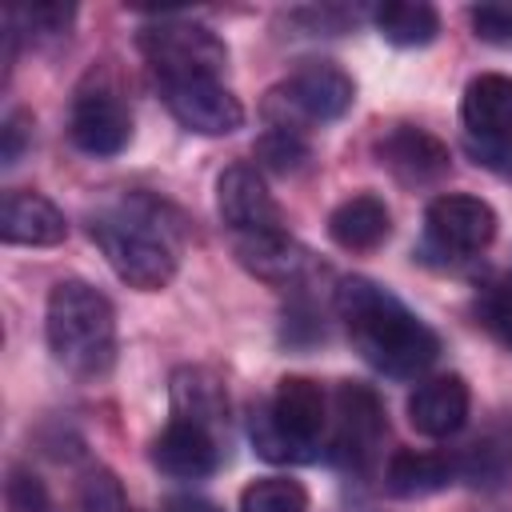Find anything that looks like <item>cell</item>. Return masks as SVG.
I'll return each mask as SVG.
<instances>
[{
	"mask_svg": "<svg viewBox=\"0 0 512 512\" xmlns=\"http://www.w3.org/2000/svg\"><path fill=\"white\" fill-rule=\"evenodd\" d=\"M356 100V84L344 68L332 60H304L280 88L268 92V120L272 128H292L304 132L308 124H328L340 120Z\"/></svg>",
	"mask_w": 512,
	"mask_h": 512,
	"instance_id": "4",
	"label": "cell"
},
{
	"mask_svg": "<svg viewBox=\"0 0 512 512\" xmlns=\"http://www.w3.org/2000/svg\"><path fill=\"white\" fill-rule=\"evenodd\" d=\"M468 384L464 376H432L424 384H416V392L408 396V424L420 436H452L460 432V424L468 420Z\"/></svg>",
	"mask_w": 512,
	"mask_h": 512,
	"instance_id": "15",
	"label": "cell"
},
{
	"mask_svg": "<svg viewBox=\"0 0 512 512\" xmlns=\"http://www.w3.org/2000/svg\"><path fill=\"white\" fill-rule=\"evenodd\" d=\"M12 20H24V28L32 36H56L68 28L72 20V8L68 4H36V8H20V12H8Z\"/></svg>",
	"mask_w": 512,
	"mask_h": 512,
	"instance_id": "29",
	"label": "cell"
},
{
	"mask_svg": "<svg viewBox=\"0 0 512 512\" xmlns=\"http://www.w3.org/2000/svg\"><path fill=\"white\" fill-rule=\"evenodd\" d=\"M452 476H456V464H452L448 456H440V452L400 448V452H392V460H388V476H384V480H388V492H392V496L412 500V496H428V492L448 488Z\"/></svg>",
	"mask_w": 512,
	"mask_h": 512,
	"instance_id": "20",
	"label": "cell"
},
{
	"mask_svg": "<svg viewBox=\"0 0 512 512\" xmlns=\"http://www.w3.org/2000/svg\"><path fill=\"white\" fill-rule=\"evenodd\" d=\"M468 152L476 156V164H488L496 172H512V136H504V140H468Z\"/></svg>",
	"mask_w": 512,
	"mask_h": 512,
	"instance_id": "31",
	"label": "cell"
},
{
	"mask_svg": "<svg viewBox=\"0 0 512 512\" xmlns=\"http://www.w3.org/2000/svg\"><path fill=\"white\" fill-rule=\"evenodd\" d=\"M376 32L396 48H424L440 32V16L424 0H388L372 12Z\"/></svg>",
	"mask_w": 512,
	"mask_h": 512,
	"instance_id": "21",
	"label": "cell"
},
{
	"mask_svg": "<svg viewBox=\"0 0 512 512\" xmlns=\"http://www.w3.org/2000/svg\"><path fill=\"white\" fill-rule=\"evenodd\" d=\"M160 96L168 112L200 136H232L244 124V104L216 80V76H184L160 80Z\"/></svg>",
	"mask_w": 512,
	"mask_h": 512,
	"instance_id": "7",
	"label": "cell"
},
{
	"mask_svg": "<svg viewBox=\"0 0 512 512\" xmlns=\"http://www.w3.org/2000/svg\"><path fill=\"white\" fill-rule=\"evenodd\" d=\"M172 512H220V508L208 500H196V496H180V500H172Z\"/></svg>",
	"mask_w": 512,
	"mask_h": 512,
	"instance_id": "32",
	"label": "cell"
},
{
	"mask_svg": "<svg viewBox=\"0 0 512 512\" xmlns=\"http://www.w3.org/2000/svg\"><path fill=\"white\" fill-rule=\"evenodd\" d=\"M8 508L12 512H48L52 500H48L40 476H32L28 468H12V476H8Z\"/></svg>",
	"mask_w": 512,
	"mask_h": 512,
	"instance_id": "27",
	"label": "cell"
},
{
	"mask_svg": "<svg viewBox=\"0 0 512 512\" xmlns=\"http://www.w3.org/2000/svg\"><path fill=\"white\" fill-rule=\"evenodd\" d=\"M476 316H480V324H484L500 344L512 348V272H508V276H496L492 284L480 288V296H476Z\"/></svg>",
	"mask_w": 512,
	"mask_h": 512,
	"instance_id": "24",
	"label": "cell"
},
{
	"mask_svg": "<svg viewBox=\"0 0 512 512\" xmlns=\"http://www.w3.org/2000/svg\"><path fill=\"white\" fill-rule=\"evenodd\" d=\"M472 28L480 40L512 48V4H480L472 8Z\"/></svg>",
	"mask_w": 512,
	"mask_h": 512,
	"instance_id": "28",
	"label": "cell"
},
{
	"mask_svg": "<svg viewBox=\"0 0 512 512\" xmlns=\"http://www.w3.org/2000/svg\"><path fill=\"white\" fill-rule=\"evenodd\" d=\"M4 148H0V160H4V168H12L20 156H24V148H28V140H32V116L24 112V108H16V112H8V120H4Z\"/></svg>",
	"mask_w": 512,
	"mask_h": 512,
	"instance_id": "30",
	"label": "cell"
},
{
	"mask_svg": "<svg viewBox=\"0 0 512 512\" xmlns=\"http://www.w3.org/2000/svg\"><path fill=\"white\" fill-rule=\"evenodd\" d=\"M168 396H172V420H188L216 432L228 416L224 380L204 364H180L168 380Z\"/></svg>",
	"mask_w": 512,
	"mask_h": 512,
	"instance_id": "17",
	"label": "cell"
},
{
	"mask_svg": "<svg viewBox=\"0 0 512 512\" xmlns=\"http://www.w3.org/2000/svg\"><path fill=\"white\" fill-rule=\"evenodd\" d=\"M48 348L80 380H100L116 364V312L104 292L84 280H60L48 292Z\"/></svg>",
	"mask_w": 512,
	"mask_h": 512,
	"instance_id": "3",
	"label": "cell"
},
{
	"mask_svg": "<svg viewBox=\"0 0 512 512\" xmlns=\"http://www.w3.org/2000/svg\"><path fill=\"white\" fill-rule=\"evenodd\" d=\"M460 120L468 140H504L512 136V76L484 72L468 80L460 100Z\"/></svg>",
	"mask_w": 512,
	"mask_h": 512,
	"instance_id": "18",
	"label": "cell"
},
{
	"mask_svg": "<svg viewBox=\"0 0 512 512\" xmlns=\"http://www.w3.org/2000/svg\"><path fill=\"white\" fill-rule=\"evenodd\" d=\"M336 452L352 464H368L384 436V408L372 388L340 384L336 388Z\"/></svg>",
	"mask_w": 512,
	"mask_h": 512,
	"instance_id": "12",
	"label": "cell"
},
{
	"mask_svg": "<svg viewBox=\"0 0 512 512\" xmlns=\"http://www.w3.org/2000/svg\"><path fill=\"white\" fill-rule=\"evenodd\" d=\"M240 512H308V492L288 476H260L240 492Z\"/></svg>",
	"mask_w": 512,
	"mask_h": 512,
	"instance_id": "22",
	"label": "cell"
},
{
	"mask_svg": "<svg viewBox=\"0 0 512 512\" xmlns=\"http://www.w3.org/2000/svg\"><path fill=\"white\" fill-rule=\"evenodd\" d=\"M144 60L152 64L156 80H184V76H220V68L228 64V48L224 40L196 24V20H152L140 28L136 36Z\"/></svg>",
	"mask_w": 512,
	"mask_h": 512,
	"instance_id": "5",
	"label": "cell"
},
{
	"mask_svg": "<svg viewBox=\"0 0 512 512\" xmlns=\"http://www.w3.org/2000/svg\"><path fill=\"white\" fill-rule=\"evenodd\" d=\"M308 140L304 132H292V128H268L260 140H256V160L280 176H292L308 164Z\"/></svg>",
	"mask_w": 512,
	"mask_h": 512,
	"instance_id": "23",
	"label": "cell"
},
{
	"mask_svg": "<svg viewBox=\"0 0 512 512\" xmlns=\"http://www.w3.org/2000/svg\"><path fill=\"white\" fill-rule=\"evenodd\" d=\"M160 204L132 196L120 208L92 220V240L108 268L140 292H160L176 276V232L160 220Z\"/></svg>",
	"mask_w": 512,
	"mask_h": 512,
	"instance_id": "2",
	"label": "cell"
},
{
	"mask_svg": "<svg viewBox=\"0 0 512 512\" xmlns=\"http://www.w3.org/2000/svg\"><path fill=\"white\" fill-rule=\"evenodd\" d=\"M336 312L348 328L352 348L384 376L412 380L440 356V336L408 312L392 292L364 276H348L336 288Z\"/></svg>",
	"mask_w": 512,
	"mask_h": 512,
	"instance_id": "1",
	"label": "cell"
},
{
	"mask_svg": "<svg viewBox=\"0 0 512 512\" xmlns=\"http://www.w3.org/2000/svg\"><path fill=\"white\" fill-rule=\"evenodd\" d=\"M68 136L88 156H116L132 140V112L124 104V92L108 76H88L72 96Z\"/></svg>",
	"mask_w": 512,
	"mask_h": 512,
	"instance_id": "6",
	"label": "cell"
},
{
	"mask_svg": "<svg viewBox=\"0 0 512 512\" xmlns=\"http://www.w3.org/2000/svg\"><path fill=\"white\" fill-rule=\"evenodd\" d=\"M152 460H156L160 472H168L176 480H200V476H212L216 472L220 444H216V432L212 428H200V424H188V420H172L156 436Z\"/></svg>",
	"mask_w": 512,
	"mask_h": 512,
	"instance_id": "14",
	"label": "cell"
},
{
	"mask_svg": "<svg viewBox=\"0 0 512 512\" xmlns=\"http://www.w3.org/2000/svg\"><path fill=\"white\" fill-rule=\"evenodd\" d=\"M216 208L224 224L236 236H260V232H284L280 204L272 200L264 176L252 164H232L216 180Z\"/></svg>",
	"mask_w": 512,
	"mask_h": 512,
	"instance_id": "9",
	"label": "cell"
},
{
	"mask_svg": "<svg viewBox=\"0 0 512 512\" xmlns=\"http://www.w3.org/2000/svg\"><path fill=\"white\" fill-rule=\"evenodd\" d=\"M424 224H428V240L448 256H472L488 248L496 236L492 204H484L480 196H464V192L436 196L424 212Z\"/></svg>",
	"mask_w": 512,
	"mask_h": 512,
	"instance_id": "8",
	"label": "cell"
},
{
	"mask_svg": "<svg viewBox=\"0 0 512 512\" xmlns=\"http://www.w3.org/2000/svg\"><path fill=\"white\" fill-rule=\"evenodd\" d=\"M248 436H252V448L264 456V460H276V464H296V460H312V452H304L296 440H288L280 432V424L272 420L268 408H256L252 420H248Z\"/></svg>",
	"mask_w": 512,
	"mask_h": 512,
	"instance_id": "25",
	"label": "cell"
},
{
	"mask_svg": "<svg viewBox=\"0 0 512 512\" xmlns=\"http://www.w3.org/2000/svg\"><path fill=\"white\" fill-rule=\"evenodd\" d=\"M236 256L252 276H260L268 284H280V288H300L316 272L312 252L304 244H296L288 232L236 236Z\"/></svg>",
	"mask_w": 512,
	"mask_h": 512,
	"instance_id": "11",
	"label": "cell"
},
{
	"mask_svg": "<svg viewBox=\"0 0 512 512\" xmlns=\"http://www.w3.org/2000/svg\"><path fill=\"white\" fill-rule=\"evenodd\" d=\"M272 420L280 424V432L288 440H296L304 452L316 456V444H320V432L328 424V404H324V392L316 380L308 376H284L276 384V396L268 404Z\"/></svg>",
	"mask_w": 512,
	"mask_h": 512,
	"instance_id": "13",
	"label": "cell"
},
{
	"mask_svg": "<svg viewBox=\"0 0 512 512\" xmlns=\"http://www.w3.org/2000/svg\"><path fill=\"white\" fill-rule=\"evenodd\" d=\"M388 232H392V216L376 192H356L344 204H336L328 216V236L348 252H368L384 244Z\"/></svg>",
	"mask_w": 512,
	"mask_h": 512,
	"instance_id": "19",
	"label": "cell"
},
{
	"mask_svg": "<svg viewBox=\"0 0 512 512\" xmlns=\"http://www.w3.org/2000/svg\"><path fill=\"white\" fill-rule=\"evenodd\" d=\"M80 512H128L124 488L108 468H92L80 480Z\"/></svg>",
	"mask_w": 512,
	"mask_h": 512,
	"instance_id": "26",
	"label": "cell"
},
{
	"mask_svg": "<svg viewBox=\"0 0 512 512\" xmlns=\"http://www.w3.org/2000/svg\"><path fill=\"white\" fill-rule=\"evenodd\" d=\"M68 236L64 212L40 196V192H8L0 204V240L4 244H28V248H52Z\"/></svg>",
	"mask_w": 512,
	"mask_h": 512,
	"instance_id": "16",
	"label": "cell"
},
{
	"mask_svg": "<svg viewBox=\"0 0 512 512\" xmlns=\"http://www.w3.org/2000/svg\"><path fill=\"white\" fill-rule=\"evenodd\" d=\"M376 160H380L400 184H408V188L440 184V180L448 176V168H452L448 148H444L432 132L416 128V124H396V128L376 144Z\"/></svg>",
	"mask_w": 512,
	"mask_h": 512,
	"instance_id": "10",
	"label": "cell"
}]
</instances>
